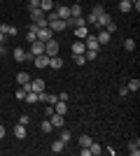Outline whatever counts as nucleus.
Returning a JSON list of instances; mask_svg holds the SVG:
<instances>
[{"label": "nucleus", "mask_w": 140, "mask_h": 156, "mask_svg": "<svg viewBox=\"0 0 140 156\" xmlns=\"http://www.w3.org/2000/svg\"><path fill=\"white\" fill-rule=\"evenodd\" d=\"M47 21H49V23H47V28H49L54 35H56V33H63V30H66V21L59 19V16H54V19H47Z\"/></svg>", "instance_id": "1"}, {"label": "nucleus", "mask_w": 140, "mask_h": 156, "mask_svg": "<svg viewBox=\"0 0 140 156\" xmlns=\"http://www.w3.org/2000/svg\"><path fill=\"white\" fill-rule=\"evenodd\" d=\"M12 56H14V61H16V63H23V61H33V54H31V51H23L21 47H16V49H14Z\"/></svg>", "instance_id": "2"}, {"label": "nucleus", "mask_w": 140, "mask_h": 156, "mask_svg": "<svg viewBox=\"0 0 140 156\" xmlns=\"http://www.w3.org/2000/svg\"><path fill=\"white\" fill-rule=\"evenodd\" d=\"M49 121H52V126H54V128H63V126H66V114L52 112V114H49Z\"/></svg>", "instance_id": "3"}, {"label": "nucleus", "mask_w": 140, "mask_h": 156, "mask_svg": "<svg viewBox=\"0 0 140 156\" xmlns=\"http://www.w3.org/2000/svg\"><path fill=\"white\" fill-rule=\"evenodd\" d=\"M45 54L47 56H59V42H56L54 37L45 42Z\"/></svg>", "instance_id": "4"}, {"label": "nucleus", "mask_w": 140, "mask_h": 156, "mask_svg": "<svg viewBox=\"0 0 140 156\" xmlns=\"http://www.w3.org/2000/svg\"><path fill=\"white\" fill-rule=\"evenodd\" d=\"M33 63L38 70H45V68H49V56L47 54H40V56H33Z\"/></svg>", "instance_id": "5"}, {"label": "nucleus", "mask_w": 140, "mask_h": 156, "mask_svg": "<svg viewBox=\"0 0 140 156\" xmlns=\"http://www.w3.org/2000/svg\"><path fill=\"white\" fill-rule=\"evenodd\" d=\"M84 47H87V49H93V51H98L100 44H98V40H96V35H91V33H89L87 37H84Z\"/></svg>", "instance_id": "6"}, {"label": "nucleus", "mask_w": 140, "mask_h": 156, "mask_svg": "<svg viewBox=\"0 0 140 156\" xmlns=\"http://www.w3.org/2000/svg\"><path fill=\"white\" fill-rule=\"evenodd\" d=\"M31 54H33V56H40V54H45V42H42V40H35V42H31Z\"/></svg>", "instance_id": "7"}, {"label": "nucleus", "mask_w": 140, "mask_h": 156, "mask_svg": "<svg viewBox=\"0 0 140 156\" xmlns=\"http://www.w3.org/2000/svg\"><path fill=\"white\" fill-rule=\"evenodd\" d=\"M54 12L59 14V19L66 21L68 16H70V7H66V5H54Z\"/></svg>", "instance_id": "8"}, {"label": "nucleus", "mask_w": 140, "mask_h": 156, "mask_svg": "<svg viewBox=\"0 0 140 156\" xmlns=\"http://www.w3.org/2000/svg\"><path fill=\"white\" fill-rule=\"evenodd\" d=\"M96 40H98V44L103 47V44H107V42L112 40V33H107L105 28H103V30H98V35H96Z\"/></svg>", "instance_id": "9"}, {"label": "nucleus", "mask_w": 140, "mask_h": 156, "mask_svg": "<svg viewBox=\"0 0 140 156\" xmlns=\"http://www.w3.org/2000/svg\"><path fill=\"white\" fill-rule=\"evenodd\" d=\"M110 21H112V16H110V14H107V12H103V14H98V16H96V26L105 28L107 23H110Z\"/></svg>", "instance_id": "10"}, {"label": "nucleus", "mask_w": 140, "mask_h": 156, "mask_svg": "<svg viewBox=\"0 0 140 156\" xmlns=\"http://www.w3.org/2000/svg\"><path fill=\"white\" fill-rule=\"evenodd\" d=\"M26 135H28V130H26V126H23V124L14 126V137H16V140H26Z\"/></svg>", "instance_id": "11"}, {"label": "nucleus", "mask_w": 140, "mask_h": 156, "mask_svg": "<svg viewBox=\"0 0 140 156\" xmlns=\"http://www.w3.org/2000/svg\"><path fill=\"white\" fill-rule=\"evenodd\" d=\"M89 33H91V26H77V28H75V37H77V40H84Z\"/></svg>", "instance_id": "12"}, {"label": "nucleus", "mask_w": 140, "mask_h": 156, "mask_svg": "<svg viewBox=\"0 0 140 156\" xmlns=\"http://www.w3.org/2000/svg\"><path fill=\"white\" fill-rule=\"evenodd\" d=\"M70 51H73V54H84V51H87V47H84V40H75L73 47H70Z\"/></svg>", "instance_id": "13"}, {"label": "nucleus", "mask_w": 140, "mask_h": 156, "mask_svg": "<svg viewBox=\"0 0 140 156\" xmlns=\"http://www.w3.org/2000/svg\"><path fill=\"white\" fill-rule=\"evenodd\" d=\"M49 68L52 70H61L63 68V58L61 56H49Z\"/></svg>", "instance_id": "14"}, {"label": "nucleus", "mask_w": 140, "mask_h": 156, "mask_svg": "<svg viewBox=\"0 0 140 156\" xmlns=\"http://www.w3.org/2000/svg\"><path fill=\"white\" fill-rule=\"evenodd\" d=\"M54 33L49 30V28H38V40H42V42H47V40H52Z\"/></svg>", "instance_id": "15"}, {"label": "nucleus", "mask_w": 140, "mask_h": 156, "mask_svg": "<svg viewBox=\"0 0 140 156\" xmlns=\"http://www.w3.org/2000/svg\"><path fill=\"white\" fill-rule=\"evenodd\" d=\"M128 154H131V156H138L140 154V140H138V137L128 142Z\"/></svg>", "instance_id": "16"}, {"label": "nucleus", "mask_w": 140, "mask_h": 156, "mask_svg": "<svg viewBox=\"0 0 140 156\" xmlns=\"http://www.w3.org/2000/svg\"><path fill=\"white\" fill-rule=\"evenodd\" d=\"M31 91H35V93L45 91V79H31Z\"/></svg>", "instance_id": "17"}, {"label": "nucleus", "mask_w": 140, "mask_h": 156, "mask_svg": "<svg viewBox=\"0 0 140 156\" xmlns=\"http://www.w3.org/2000/svg\"><path fill=\"white\" fill-rule=\"evenodd\" d=\"M35 40H38V26L33 23V26L26 30V42H35Z\"/></svg>", "instance_id": "18"}, {"label": "nucleus", "mask_w": 140, "mask_h": 156, "mask_svg": "<svg viewBox=\"0 0 140 156\" xmlns=\"http://www.w3.org/2000/svg\"><path fill=\"white\" fill-rule=\"evenodd\" d=\"M49 149H52L54 154H61V151L66 149V142H63V140H54V142H52V147H49Z\"/></svg>", "instance_id": "19"}, {"label": "nucleus", "mask_w": 140, "mask_h": 156, "mask_svg": "<svg viewBox=\"0 0 140 156\" xmlns=\"http://www.w3.org/2000/svg\"><path fill=\"white\" fill-rule=\"evenodd\" d=\"M16 82H19V86L28 84V82H31V75H28L26 70H23V72H16Z\"/></svg>", "instance_id": "20"}, {"label": "nucleus", "mask_w": 140, "mask_h": 156, "mask_svg": "<svg viewBox=\"0 0 140 156\" xmlns=\"http://www.w3.org/2000/svg\"><path fill=\"white\" fill-rule=\"evenodd\" d=\"M126 89H128V93H138L140 91V79H131L126 84Z\"/></svg>", "instance_id": "21"}, {"label": "nucleus", "mask_w": 140, "mask_h": 156, "mask_svg": "<svg viewBox=\"0 0 140 156\" xmlns=\"http://www.w3.org/2000/svg\"><path fill=\"white\" fill-rule=\"evenodd\" d=\"M40 9H42V12H52V9H54V0H40Z\"/></svg>", "instance_id": "22"}, {"label": "nucleus", "mask_w": 140, "mask_h": 156, "mask_svg": "<svg viewBox=\"0 0 140 156\" xmlns=\"http://www.w3.org/2000/svg\"><path fill=\"white\" fill-rule=\"evenodd\" d=\"M89 151H91V156H100V151H103V147H100L98 142H93V140H91V144H89Z\"/></svg>", "instance_id": "23"}, {"label": "nucleus", "mask_w": 140, "mask_h": 156, "mask_svg": "<svg viewBox=\"0 0 140 156\" xmlns=\"http://www.w3.org/2000/svg\"><path fill=\"white\" fill-rule=\"evenodd\" d=\"M61 130V137H59V140H63V142H70V140H73V133H70V130H68V128H59Z\"/></svg>", "instance_id": "24"}, {"label": "nucleus", "mask_w": 140, "mask_h": 156, "mask_svg": "<svg viewBox=\"0 0 140 156\" xmlns=\"http://www.w3.org/2000/svg\"><path fill=\"white\" fill-rule=\"evenodd\" d=\"M54 112H59V114H66V112H68L66 103H63V100H56V103H54Z\"/></svg>", "instance_id": "25"}, {"label": "nucleus", "mask_w": 140, "mask_h": 156, "mask_svg": "<svg viewBox=\"0 0 140 156\" xmlns=\"http://www.w3.org/2000/svg\"><path fill=\"white\" fill-rule=\"evenodd\" d=\"M23 100H26L28 105H35V103H40V100H38V93H35V91H28Z\"/></svg>", "instance_id": "26"}, {"label": "nucleus", "mask_w": 140, "mask_h": 156, "mask_svg": "<svg viewBox=\"0 0 140 156\" xmlns=\"http://www.w3.org/2000/svg\"><path fill=\"white\" fill-rule=\"evenodd\" d=\"M131 9H133V7H131V2H128V0H119V12L128 14Z\"/></svg>", "instance_id": "27"}, {"label": "nucleus", "mask_w": 140, "mask_h": 156, "mask_svg": "<svg viewBox=\"0 0 140 156\" xmlns=\"http://www.w3.org/2000/svg\"><path fill=\"white\" fill-rule=\"evenodd\" d=\"M40 130H42V133H52V130H54L52 121H49V119H45V121H42V124H40Z\"/></svg>", "instance_id": "28"}, {"label": "nucleus", "mask_w": 140, "mask_h": 156, "mask_svg": "<svg viewBox=\"0 0 140 156\" xmlns=\"http://www.w3.org/2000/svg\"><path fill=\"white\" fill-rule=\"evenodd\" d=\"M124 49H126V51H135V40L126 37V40H124Z\"/></svg>", "instance_id": "29"}, {"label": "nucleus", "mask_w": 140, "mask_h": 156, "mask_svg": "<svg viewBox=\"0 0 140 156\" xmlns=\"http://www.w3.org/2000/svg\"><path fill=\"white\" fill-rule=\"evenodd\" d=\"M70 16H82V7H80V2H75V5L70 7Z\"/></svg>", "instance_id": "30"}, {"label": "nucleus", "mask_w": 140, "mask_h": 156, "mask_svg": "<svg viewBox=\"0 0 140 156\" xmlns=\"http://www.w3.org/2000/svg\"><path fill=\"white\" fill-rule=\"evenodd\" d=\"M73 61H75V65H84V63H87L84 54H73Z\"/></svg>", "instance_id": "31"}, {"label": "nucleus", "mask_w": 140, "mask_h": 156, "mask_svg": "<svg viewBox=\"0 0 140 156\" xmlns=\"http://www.w3.org/2000/svg\"><path fill=\"white\" fill-rule=\"evenodd\" d=\"M84 58H87V61H96V58H98V51H93V49H87V51H84Z\"/></svg>", "instance_id": "32"}, {"label": "nucleus", "mask_w": 140, "mask_h": 156, "mask_svg": "<svg viewBox=\"0 0 140 156\" xmlns=\"http://www.w3.org/2000/svg\"><path fill=\"white\" fill-rule=\"evenodd\" d=\"M56 100H59V96H56V93H47V98H45V105H54Z\"/></svg>", "instance_id": "33"}, {"label": "nucleus", "mask_w": 140, "mask_h": 156, "mask_svg": "<svg viewBox=\"0 0 140 156\" xmlns=\"http://www.w3.org/2000/svg\"><path fill=\"white\" fill-rule=\"evenodd\" d=\"M91 144V135H80V147H89Z\"/></svg>", "instance_id": "34"}, {"label": "nucleus", "mask_w": 140, "mask_h": 156, "mask_svg": "<svg viewBox=\"0 0 140 156\" xmlns=\"http://www.w3.org/2000/svg\"><path fill=\"white\" fill-rule=\"evenodd\" d=\"M7 35H9V37H16V35H19V28L16 26H7Z\"/></svg>", "instance_id": "35"}, {"label": "nucleus", "mask_w": 140, "mask_h": 156, "mask_svg": "<svg viewBox=\"0 0 140 156\" xmlns=\"http://www.w3.org/2000/svg\"><path fill=\"white\" fill-rule=\"evenodd\" d=\"M103 12H105V7H103V5H93V9H91V14H96V16L103 14Z\"/></svg>", "instance_id": "36"}, {"label": "nucleus", "mask_w": 140, "mask_h": 156, "mask_svg": "<svg viewBox=\"0 0 140 156\" xmlns=\"http://www.w3.org/2000/svg\"><path fill=\"white\" fill-rule=\"evenodd\" d=\"M19 124L28 126V124H31V117H28V114H21V117H19Z\"/></svg>", "instance_id": "37"}, {"label": "nucleus", "mask_w": 140, "mask_h": 156, "mask_svg": "<svg viewBox=\"0 0 140 156\" xmlns=\"http://www.w3.org/2000/svg\"><path fill=\"white\" fill-rule=\"evenodd\" d=\"M14 96H16V100H23V98H26V91H23V89H16Z\"/></svg>", "instance_id": "38"}, {"label": "nucleus", "mask_w": 140, "mask_h": 156, "mask_svg": "<svg viewBox=\"0 0 140 156\" xmlns=\"http://www.w3.org/2000/svg\"><path fill=\"white\" fill-rule=\"evenodd\" d=\"M0 54H5V33H0Z\"/></svg>", "instance_id": "39"}, {"label": "nucleus", "mask_w": 140, "mask_h": 156, "mask_svg": "<svg viewBox=\"0 0 140 156\" xmlns=\"http://www.w3.org/2000/svg\"><path fill=\"white\" fill-rule=\"evenodd\" d=\"M105 30H107V33H114V30H117V23H114V21H110V23L105 26Z\"/></svg>", "instance_id": "40"}, {"label": "nucleus", "mask_w": 140, "mask_h": 156, "mask_svg": "<svg viewBox=\"0 0 140 156\" xmlns=\"http://www.w3.org/2000/svg\"><path fill=\"white\" fill-rule=\"evenodd\" d=\"M35 7H40V0H28V9H35Z\"/></svg>", "instance_id": "41"}, {"label": "nucleus", "mask_w": 140, "mask_h": 156, "mask_svg": "<svg viewBox=\"0 0 140 156\" xmlns=\"http://www.w3.org/2000/svg\"><path fill=\"white\" fill-rule=\"evenodd\" d=\"M59 100H63V103H68V100H70V93H59Z\"/></svg>", "instance_id": "42"}, {"label": "nucleus", "mask_w": 140, "mask_h": 156, "mask_svg": "<svg viewBox=\"0 0 140 156\" xmlns=\"http://www.w3.org/2000/svg\"><path fill=\"white\" fill-rule=\"evenodd\" d=\"M119 96H121V98L128 96V89H126V86H121V89H119Z\"/></svg>", "instance_id": "43"}, {"label": "nucleus", "mask_w": 140, "mask_h": 156, "mask_svg": "<svg viewBox=\"0 0 140 156\" xmlns=\"http://www.w3.org/2000/svg\"><path fill=\"white\" fill-rule=\"evenodd\" d=\"M0 33H5V35H7V23H0Z\"/></svg>", "instance_id": "44"}, {"label": "nucleus", "mask_w": 140, "mask_h": 156, "mask_svg": "<svg viewBox=\"0 0 140 156\" xmlns=\"http://www.w3.org/2000/svg\"><path fill=\"white\" fill-rule=\"evenodd\" d=\"M2 137H5V126L0 124V140H2Z\"/></svg>", "instance_id": "45"}]
</instances>
